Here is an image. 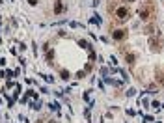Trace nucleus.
I'll return each instance as SVG.
<instances>
[{
	"label": "nucleus",
	"instance_id": "nucleus-1",
	"mask_svg": "<svg viewBox=\"0 0 164 123\" xmlns=\"http://www.w3.org/2000/svg\"><path fill=\"white\" fill-rule=\"evenodd\" d=\"M125 36H127V32H125V30H116V32H112V37H114L116 41H121Z\"/></svg>",
	"mask_w": 164,
	"mask_h": 123
},
{
	"label": "nucleus",
	"instance_id": "nucleus-2",
	"mask_svg": "<svg viewBox=\"0 0 164 123\" xmlns=\"http://www.w3.org/2000/svg\"><path fill=\"white\" fill-rule=\"evenodd\" d=\"M64 11V4H62V0H56L54 2V13H62Z\"/></svg>",
	"mask_w": 164,
	"mask_h": 123
},
{
	"label": "nucleus",
	"instance_id": "nucleus-3",
	"mask_svg": "<svg viewBox=\"0 0 164 123\" xmlns=\"http://www.w3.org/2000/svg\"><path fill=\"white\" fill-rule=\"evenodd\" d=\"M118 17H119V19L129 17V9H127V7H119V9H118Z\"/></svg>",
	"mask_w": 164,
	"mask_h": 123
},
{
	"label": "nucleus",
	"instance_id": "nucleus-4",
	"mask_svg": "<svg viewBox=\"0 0 164 123\" xmlns=\"http://www.w3.org/2000/svg\"><path fill=\"white\" fill-rule=\"evenodd\" d=\"M147 15H149L147 9H140V17H142V19H147Z\"/></svg>",
	"mask_w": 164,
	"mask_h": 123
},
{
	"label": "nucleus",
	"instance_id": "nucleus-5",
	"mask_svg": "<svg viewBox=\"0 0 164 123\" xmlns=\"http://www.w3.org/2000/svg\"><path fill=\"white\" fill-rule=\"evenodd\" d=\"M127 62L132 64V62H134V54H127Z\"/></svg>",
	"mask_w": 164,
	"mask_h": 123
},
{
	"label": "nucleus",
	"instance_id": "nucleus-6",
	"mask_svg": "<svg viewBox=\"0 0 164 123\" xmlns=\"http://www.w3.org/2000/svg\"><path fill=\"white\" fill-rule=\"evenodd\" d=\"M62 78L67 80V78H69V73H67V71H62Z\"/></svg>",
	"mask_w": 164,
	"mask_h": 123
},
{
	"label": "nucleus",
	"instance_id": "nucleus-7",
	"mask_svg": "<svg viewBox=\"0 0 164 123\" xmlns=\"http://www.w3.org/2000/svg\"><path fill=\"white\" fill-rule=\"evenodd\" d=\"M129 2H132V0H129Z\"/></svg>",
	"mask_w": 164,
	"mask_h": 123
}]
</instances>
